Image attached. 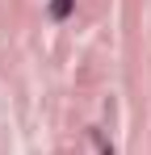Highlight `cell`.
I'll list each match as a JSON object with an SVG mask.
<instances>
[{
    "label": "cell",
    "instance_id": "6da1fadb",
    "mask_svg": "<svg viewBox=\"0 0 151 155\" xmlns=\"http://www.w3.org/2000/svg\"><path fill=\"white\" fill-rule=\"evenodd\" d=\"M72 8H76V0H50V17H55V21H63Z\"/></svg>",
    "mask_w": 151,
    "mask_h": 155
}]
</instances>
